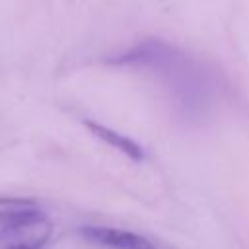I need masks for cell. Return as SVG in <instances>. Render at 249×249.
Returning <instances> with one entry per match:
<instances>
[{"label": "cell", "instance_id": "5", "mask_svg": "<svg viewBox=\"0 0 249 249\" xmlns=\"http://www.w3.org/2000/svg\"><path fill=\"white\" fill-rule=\"evenodd\" d=\"M2 249H25V247H12V245H2Z\"/></svg>", "mask_w": 249, "mask_h": 249}, {"label": "cell", "instance_id": "1", "mask_svg": "<svg viewBox=\"0 0 249 249\" xmlns=\"http://www.w3.org/2000/svg\"><path fill=\"white\" fill-rule=\"evenodd\" d=\"M111 64L152 72L165 89L171 107L187 121L204 119L218 99L220 86L212 70L175 45L148 39L111 58Z\"/></svg>", "mask_w": 249, "mask_h": 249}, {"label": "cell", "instance_id": "4", "mask_svg": "<svg viewBox=\"0 0 249 249\" xmlns=\"http://www.w3.org/2000/svg\"><path fill=\"white\" fill-rule=\"evenodd\" d=\"M86 126H88L99 140H103L105 144L113 146V148L119 150L121 154L128 156L130 160H134V161L144 160V150H142L132 138H128V136H124V134H121V132H117V130H113V128H109V126H105V124H99V123H95V121H86Z\"/></svg>", "mask_w": 249, "mask_h": 249}, {"label": "cell", "instance_id": "3", "mask_svg": "<svg viewBox=\"0 0 249 249\" xmlns=\"http://www.w3.org/2000/svg\"><path fill=\"white\" fill-rule=\"evenodd\" d=\"M80 233L99 247L107 249H156V245L132 231L119 230V228H107V226H84Z\"/></svg>", "mask_w": 249, "mask_h": 249}, {"label": "cell", "instance_id": "2", "mask_svg": "<svg viewBox=\"0 0 249 249\" xmlns=\"http://www.w3.org/2000/svg\"><path fill=\"white\" fill-rule=\"evenodd\" d=\"M39 220H45V214L35 200L16 196L0 198V241Z\"/></svg>", "mask_w": 249, "mask_h": 249}]
</instances>
